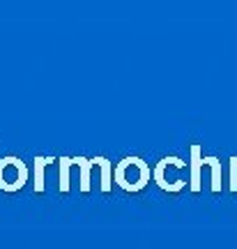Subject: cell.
I'll return each instance as SVG.
<instances>
[{
	"label": "cell",
	"instance_id": "obj_1",
	"mask_svg": "<svg viewBox=\"0 0 237 249\" xmlns=\"http://www.w3.org/2000/svg\"><path fill=\"white\" fill-rule=\"evenodd\" d=\"M113 178H115V185L124 189V192H143L145 187L150 185L152 180V171L141 157H124L115 164V171H113Z\"/></svg>",
	"mask_w": 237,
	"mask_h": 249
},
{
	"label": "cell",
	"instance_id": "obj_5",
	"mask_svg": "<svg viewBox=\"0 0 237 249\" xmlns=\"http://www.w3.org/2000/svg\"><path fill=\"white\" fill-rule=\"evenodd\" d=\"M203 161H205V166L212 171V192L219 194L221 187H223V182H221V178H223V164H221L217 157H212V155H203Z\"/></svg>",
	"mask_w": 237,
	"mask_h": 249
},
{
	"label": "cell",
	"instance_id": "obj_10",
	"mask_svg": "<svg viewBox=\"0 0 237 249\" xmlns=\"http://www.w3.org/2000/svg\"><path fill=\"white\" fill-rule=\"evenodd\" d=\"M228 189L233 194H237V155L230 157V185H228Z\"/></svg>",
	"mask_w": 237,
	"mask_h": 249
},
{
	"label": "cell",
	"instance_id": "obj_6",
	"mask_svg": "<svg viewBox=\"0 0 237 249\" xmlns=\"http://www.w3.org/2000/svg\"><path fill=\"white\" fill-rule=\"evenodd\" d=\"M71 161L79 166L81 171V192L88 194L92 189V182H90V171L95 169V160H88V157H71Z\"/></svg>",
	"mask_w": 237,
	"mask_h": 249
},
{
	"label": "cell",
	"instance_id": "obj_7",
	"mask_svg": "<svg viewBox=\"0 0 237 249\" xmlns=\"http://www.w3.org/2000/svg\"><path fill=\"white\" fill-rule=\"evenodd\" d=\"M92 160H95V166H99V171H102V192L108 194L113 187V161L106 160V157H92Z\"/></svg>",
	"mask_w": 237,
	"mask_h": 249
},
{
	"label": "cell",
	"instance_id": "obj_4",
	"mask_svg": "<svg viewBox=\"0 0 237 249\" xmlns=\"http://www.w3.org/2000/svg\"><path fill=\"white\" fill-rule=\"evenodd\" d=\"M205 166V161H203V148L198 143H193L191 145V161H189V189H191L193 194H198L201 192V169Z\"/></svg>",
	"mask_w": 237,
	"mask_h": 249
},
{
	"label": "cell",
	"instance_id": "obj_8",
	"mask_svg": "<svg viewBox=\"0 0 237 249\" xmlns=\"http://www.w3.org/2000/svg\"><path fill=\"white\" fill-rule=\"evenodd\" d=\"M51 161H58V160H55V157H39V155L35 157V182H33V187H35L37 194H44V189H46L44 171Z\"/></svg>",
	"mask_w": 237,
	"mask_h": 249
},
{
	"label": "cell",
	"instance_id": "obj_2",
	"mask_svg": "<svg viewBox=\"0 0 237 249\" xmlns=\"http://www.w3.org/2000/svg\"><path fill=\"white\" fill-rule=\"evenodd\" d=\"M152 180L168 194H180L189 187L186 161L182 157H164L152 171Z\"/></svg>",
	"mask_w": 237,
	"mask_h": 249
},
{
	"label": "cell",
	"instance_id": "obj_9",
	"mask_svg": "<svg viewBox=\"0 0 237 249\" xmlns=\"http://www.w3.org/2000/svg\"><path fill=\"white\" fill-rule=\"evenodd\" d=\"M58 164H60L58 189H60V194H67V192H69V169L74 166V164H71V157H60V160H58Z\"/></svg>",
	"mask_w": 237,
	"mask_h": 249
},
{
	"label": "cell",
	"instance_id": "obj_3",
	"mask_svg": "<svg viewBox=\"0 0 237 249\" xmlns=\"http://www.w3.org/2000/svg\"><path fill=\"white\" fill-rule=\"evenodd\" d=\"M28 178H30V171L21 157H14V155L0 157V189L2 192L17 194L26 187Z\"/></svg>",
	"mask_w": 237,
	"mask_h": 249
}]
</instances>
